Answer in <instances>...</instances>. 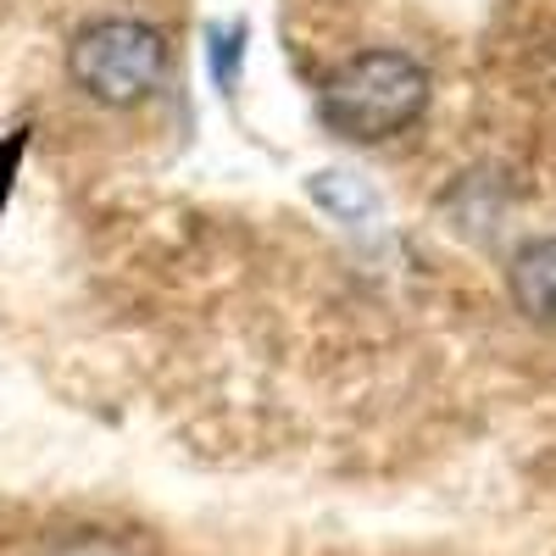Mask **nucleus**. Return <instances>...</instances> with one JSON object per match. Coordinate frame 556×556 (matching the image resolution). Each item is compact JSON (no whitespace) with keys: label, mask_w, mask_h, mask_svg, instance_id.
Returning <instances> with one entry per match:
<instances>
[{"label":"nucleus","mask_w":556,"mask_h":556,"mask_svg":"<svg viewBox=\"0 0 556 556\" xmlns=\"http://www.w3.org/2000/svg\"><path fill=\"white\" fill-rule=\"evenodd\" d=\"M429 106V67L406 51H362L340 62L317 89V117L351 146H384Z\"/></svg>","instance_id":"f257e3e1"},{"label":"nucleus","mask_w":556,"mask_h":556,"mask_svg":"<svg viewBox=\"0 0 556 556\" xmlns=\"http://www.w3.org/2000/svg\"><path fill=\"white\" fill-rule=\"evenodd\" d=\"M67 78L101 106H139L167 78V39L139 17H101L73 34Z\"/></svg>","instance_id":"f03ea898"},{"label":"nucleus","mask_w":556,"mask_h":556,"mask_svg":"<svg viewBox=\"0 0 556 556\" xmlns=\"http://www.w3.org/2000/svg\"><path fill=\"white\" fill-rule=\"evenodd\" d=\"M506 290H513V306L529 317V323H545L556 329V235L545 240H529L513 267H506Z\"/></svg>","instance_id":"7ed1b4c3"},{"label":"nucleus","mask_w":556,"mask_h":556,"mask_svg":"<svg viewBox=\"0 0 556 556\" xmlns=\"http://www.w3.org/2000/svg\"><path fill=\"white\" fill-rule=\"evenodd\" d=\"M51 556H134V551L123 540H112V534H78V540L56 545Z\"/></svg>","instance_id":"20e7f679"},{"label":"nucleus","mask_w":556,"mask_h":556,"mask_svg":"<svg viewBox=\"0 0 556 556\" xmlns=\"http://www.w3.org/2000/svg\"><path fill=\"white\" fill-rule=\"evenodd\" d=\"M7 184H12V173H0V201H7Z\"/></svg>","instance_id":"39448f33"}]
</instances>
